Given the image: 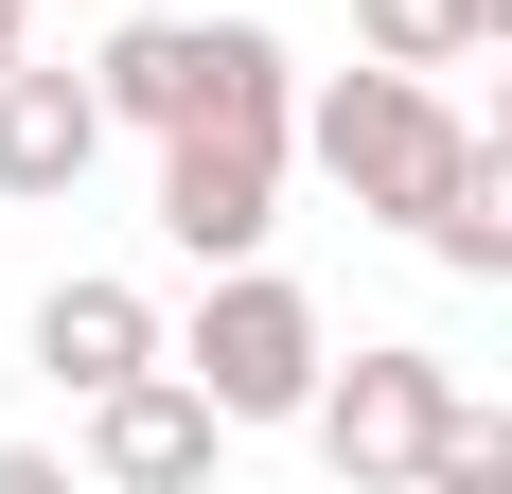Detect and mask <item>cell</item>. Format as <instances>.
<instances>
[{
    "mask_svg": "<svg viewBox=\"0 0 512 494\" xmlns=\"http://www.w3.org/2000/svg\"><path fill=\"white\" fill-rule=\"evenodd\" d=\"M301 159L336 177V195L371 212V230H407L424 247V212L460 195V159H477V124L442 106V71H407V53H354L336 89L301 106Z\"/></svg>",
    "mask_w": 512,
    "mask_h": 494,
    "instance_id": "1",
    "label": "cell"
},
{
    "mask_svg": "<svg viewBox=\"0 0 512 494\" xmlns=\"http://www.w3.org/2000/svg\"><path fill=\"white\" fill-rule=\"evenodd\" d=\"M177 371H195L230 424H318V389H336V336H318V300L283 283V265H212V300L177 318Z\"/></svg>",
    "mask_w": 512,
    "mask_h": 494,
    "instance_id": "2",
    "label": "cell"
},
{
    "mask_svg": "<svg viewBox=\"0 0 512 494\" xmlns=\"http://www.w3.org/2000/svg\"><path fill=\"white\" fill-rule=\"evenodd\" d=\"M283 159H301V124L195 106V124L159 142V247H177V265H265V230H283Z\"/></svg>",
    "mask_w": 512,
    "mask_h": 494,
    "instance_id": "3",
    "label": "cell"
},
{
    "mask_svg": "<svg viewBox=\"0 0 512 494\" xmlns=\"http://www.w3.org/2000/svg\"><path fill=\"white\" fill-rule=\"evenodd\" d=\"M442 424H460V371H442V353H407V336H354L301 442L336 459L354 494H424V459H442Z\"/></svg>",
    "mask_w": 512,
    "mask_h": 494,
    "instance_id": "4",
    "label": "cell"
},
{
    "mask_svg": "<svg viewBox=\"0 0 512 494\" xmlns=\"http://www.w3.org/2000/svg\"><path fill=\"white\" fill-rule=\"evenodd\" d=\"M230 442H248V424H230V406L159 353L142 389H106V406H89V442H71V459H89V494H195Z\"/></svg>",
    "mask_w": 512,
    "mask_h": 494,
    "instance_id": "5",
    "label": "cell"
},
{
    "mask_svg": "<svg viewBox=\"0 0 512 494\" xmlns=\"http://www.w3.org/2000/svg\"><path fill=\"white\" fill-rule=\"evenodd\" d=\"M159 353H177V336H159V300H142V283H106V265H71V283L36 300V389H71V406L142 389Z\"/></svg>",
    "mask_w": 512,
    "mask_h": 494,
    "instance_id": "6",
    "label": "cell"
},
{
    "mask_svg": "<svg viewBox=\"0 0 512 494\" xmlns=\"http://www.w3.org/2000/svg\"><path fill=\"white\" fill-rule=\"evenodd\" d=\"M106 142H124L106 71H53V53H18V71H0V195H71Z\"/></svg>",
    "mask_w": 512,
    "mask_h": 494,
    "instance_id": "7",
    "label": "cell"
},
{
    "mask_svg": "<svg viewBox=\"0 0 512 494\" xmlns=\"http://www.w3.org/2000/svg\"><path fill=\"white\" fill-rule=\"evenodd\" d=\"M89 71H106V106H124L142 142H177V124L212 106V18H124V36H106Z\"/></svg>",
    "mask_w": 512,
    "mask_h": 494,
    "instance_id": "8",
    "label": "cell"
},
{
    "mask_svg": "<svg viewBox=\"0 0 512 494\" xmlns=\"http://www.w3.org/2000/svg\"><path fill=\"white\" fill-rule=\"evenodd\" d=\"M424 265H460V283H512V142H495V124H477L460 195L424 212Z\"/></svg>",
    "mask_w": 512,
    "mask_h": 494,
    "instance_id": "9",
    "label": "cell"
},
{
    "mask_svg": "<svg viewBox=\"0 0 512 494\" xmlns=\"http://www.w3.org/2000/svg\"><path fill=\"white\" fill-rule=\"evenodd\" d=\"M354 53H407V71H460V53H495V36H477V0H354Z\"/></svg>",
    "mask_w": 512,
    "mask_h": 494,
    "instance_id": "10",
    "label": "cell"
},
{
    "mask_svg": "<svg viewBox=\"0 0 512 494\" xmlns=\"http://www.w3.org/2000/svg\"><path fill=\"white\" fill-rule=\"evenodd\" d=\"M424 494H512V406H460L442 459H424Z\"/></svg>",
    "mask_w": 512,
    "mask_h": 494,
    "instance_id": "11",
    "label": "cell"
},
{
    "mask_svg": "<svg viewBox=\"0 0 512 494\" xmlns=\"http://www.w3.org/2000/svg\"><path fill=\"white\" fill-rule=\"evenodd\" d=\"M89 459H53V442H0V494H71Z\"/></svg>",
    "mask_w": 512,
    "mask_h": 494,
    "instance_id": "12",
    "label": "cell"
},
{
    "mask_svg": "<svg viewBox=\"0 0 512 494\" xmlns=\"http://www.w3.org/2000/svg\"><path fill=\"white\" fill-rule=\"evenodd\" d=\"M18 53H36V0H0V71H18Z\"/></svg>",
    "mask_w": 512,
    "mask_h": 494,
    "instance_id": "13",
    "label": "cell"
},
{
    "mask_svg": "<svg viewBox=\"0 0 512 494\" xmlns=\"http://www.w3.org/2000/svg\"><path fill=\"white\" fill-rule=\"evenodd\" d=\"M477 36H495V53H512V0H477Z\"/></svg>",
    "mask_w": 512,
    "mask_h": 494,
    "instance_id": "14",
    "label": "cell"
},
{
    "mask_svg": "<svg viewBox=\"0 0 512 494\" xmlns=\"http://www.w3.org/2000/svg\"><path fill=\"white\" fill-rule=\"evenodd\" d=\"M495 142H512V53H495Z\"/></svg>",
    "mask_w": 512,
    "mask_h": 494,
    "instance_id": "15",
    "label": "cell"
}]
</instances>
